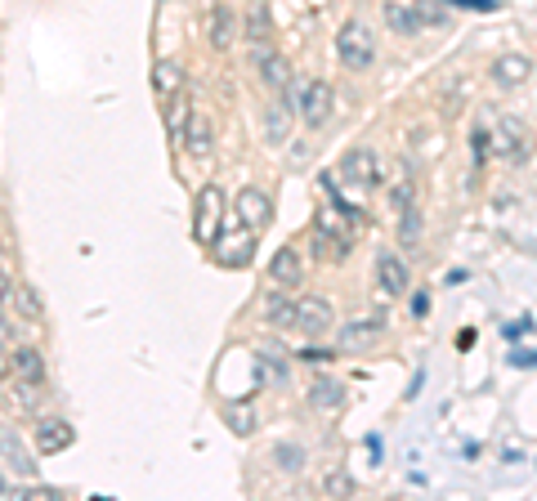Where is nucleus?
Returning <instances> with one entry per match:
<instances>
[{
    "label": "nucleus",
    "instance_id": "obj_24",
    "mask_svg": "<svg viewBox=\"0 0 537 501\" xmlns=\"http://www.w3.org/2000/svg\"><path fill=\"white\" fill-rule=\"evenodd\" d=\"M310 403H314V407H323V412H332V407H341V403H345V389H341L336 380H318V385L310 389Z\"/></svg>",
    "mask_w": 537,
    "mask_h": 501
},
{
    "label": "nucleus",
    "instance_id": "obj_10",
    "mask_svg": "<svg viewBox=\"0 0 537 501\" xmlns=\"http://www.w3.org/2000/svg\"><path fill=\"white\" fill-rule=\"evenodd\" d=\"M376 282H381L385 296H403L408 291V264L394 251H381L376 255Z\"/></svg>",
    "mask_w": 537,
    "mask_h": 501
},
{
    "label": "nucleus",
    "instance_id": "obj_21",
    "mask_svg": "<svg viewBox=\"0 0 537 501\" xmlns=\"http://www.w3.org/2000/svg\"><path fill=\"white\" fill-rule=\"evenodd\" d=\"M153 90H157L161 99L179 95V90H184V68H179L175 59H161V63L153 68Z\"/></svg>",
    "mask_w": 537,
    "mask_h": 501
},
{
    "label": "nucleus",
    "instance_id": "obj_5",
    "mask_svg": "<svg viewBox=\"0 0 537 501\" xmlns=\"http://www.w3.org/2000/svg\"><path fill=\"white\" fill-rule=\"evenodd\" d=\"M332 108H336L332 86H327V81H310V90H305V99H301L296 117H301L310 130H318V126H327V121H332Z\"/></svg>",
    "mask_w": 537,
    "mask_h": 501
},
{
    "label": "nucleus",
    "instance_id": "obj_30",
    "mask_svg": "<svg viewBox=\"0 0 537 501\" xmlns=\"http://www.w3.org/2000/svg\"><path fill=\"white\" fill-rule=\"evenodd\" d=\"M412 10L421 14V23H425V28H439V23L448 19V0H417Z\"/></svg>",
    "mask_w": 537,
    "mask_h": 501
},
{
    "label": "nucleus",
    "instance_id": "obj_20",
    "mask_svg": "<svg viewBox=\"0 0 537 501\" xmlns=\"http://www.w3.org/2000/svg\"><path fill=\"white\" fill-rule=\"evenodd\" d=\"M492 81L497 86H519V81H528V59L524 54H501L497 63H492Z\"/></svg>",
    "mask_w": 537,
    "mask_h": 501
},
{
    "label": "nucleus",
    "instance_id": "obj_11",
    "mask_svg": "<svg viewBox=\"0 0 537 501\" xmlns=\"http://www.w3.org/2000/svg\"><path fill=\"white\" fill-rule=\"evenodd\" d=\"M72 443H77V430H72L68 421L54 416V421H41V425H37V447H41L45 456H50V452H68Z\"/></svg>",
    "mask_w": 537,
    "mask_h": 501
},
{
    "label": "nucleus",
    "instance_id": "obj_19",
    "mask_svg": "<svg viewBox=\"0 0 537 501\" xmlns=\"http://www.w3.org/2000/svg\"><path fill=\"white\" fill-rule=\"evenodd\" d=\"M385 23H390V32H399V37H417L425 23H421V14L412 10V5H399V0H390L385 5Z\"/></svg>",
    "mask_w": 537,
    "mask_h": 501
},
{
    "label": "nucleus",
    "instance_id": "obj_1",
    "mask_svg": "<svg viewBox=\"0 0 537 501\" xmlns=\"http://www.w3.org/2000/svg\"><path fill=\"white\" fill-rule=\"evenodd\" d=\"M336 54L350 72H368L376 63V37L368 32V23H345L336 32Z\"/></svg>",
    "mask_w": 537,
    "mask_h": 501
},
{
    "label": "nucleus",
    "instance_id": "obj_28",
    "mask_svg": "<svg viewBox=\"0 0 537 501\" xmlns=\"http://www.w3.org/2000/svg\"><path fill=\"white\" fill-rule=\"evenodd\" d=\"M501 153H506L510 162H519V157H524V126L501 121Z\"/></svg>",
    "mask_w": 537,
    "mask_h": 501
},
{
    "label": "nucleus",
    "instance_id": "obj_17",
    "mask_svg": "<svg viewBox=\"0 0 537 501\" xmlns=\"http://www.w3.org/2000/svg\"><path fill=\"white\" fill-rule=\"evenodd\" d=\"M268 37H274V14H268V0H251V10H246V41H251V46H264Z\"/></svg>",
    "mask_w": 537,
    "mask_h": 501
},
{
    "label": "nucleus",
    "instance_id": "obj_2",
    "mask_svg": "<svg viewBox=\"0 0 537 501\" xmlns=\"http://www.w3.org/2000/svg\"><path fill=\"white\" fill-rule=\"evenodd\" d=\"M350 246H354V229H341V211L336 206L318 211V224H314V251H318V260L341 264L350 255Z\"/></svg>",
    "mask_w": 537,
    "mask_h": 501
},
{
    "label": "nucleus",
    "instance_id": "obj_22",
    "mask_svg": "<svg viewBox=\"0 0 537 501\" xmlns=\"http://www.w3.org/2000/svg\"><path fill=\"white\" fill-rule=\"evenodd\" d=\"M264 322H268V327H278V331L296 327V300H287V296H268V300H264Z\"/></svg>",
    "mask_w": 537,
    "mask_h": 501
},
{
    "label": "nucleus",
    "instance_id": "obj_15",
    "mask_svg": "<svg viewBox=\"0 0 537 501\" xmlns=\"http://www.w3.org/2000/svg\"><path fill=\"white\" fill-rule=\"evenodd\" d=\"M237 220L255 233V229H264L268 224V197L260 193V188H246L242 197H237Z\"/></svg>",
    "mask_w": 537,
    "mask_h": 501
},
{
    "label": "nucleus",
    "instance_id": "obj_29",
    "mask_svg": "<svg viewBox=\"0 0 537 501\" xmlns=\"http://www.w3.org/2000/svg\"><path fill=\"white\" fill-rule=\"evenodd\" d=\"M399 215H403V220H399V242H403V246H417V238H421V211H417V206H403Z\"/></svg>",
    "mask_w": 537,
    "mask_h": 501
},
{
    "label": "nucleus",
    "instance_id": "obj_25",
    "mask_svg": "<svg viewBox=\"0 0 537 501\" xmlns=\"http://www.w3.org/2000/svg\"><path fill=\"white\" fill-rule=\"evenodd\" d=\"M350 492H354L350 470H345V465H332V470L323 474V497H350Z\"/></svg>",
    "mask_w": 537,
    "mask_h": 501
},
{
    "label": "nucleus",
    "instance_id": "obj_36",
    "mask_svg": "<svg viewBox=\"0 0 537 501\" xmlns=\"http://www.w3.org/2000/svg\"><path fill=\"white\" fill-rule=\"evenodd\" d=\"M10 372H14V367H10V349H0V380H5Z\"/></svg>",
    "mask_w": 537,
    "mask_h": 501
},
{
    "label": "nucleus",
    "instance_id": "obj_12",
    "mask_svg": "<svg viewBox=\"0 0 537 501\" xmlns=\"http://www.w3.org/2000/svg\"><path fill=\"white\" fill-rule=\"evenodd\" d=\"M5 305H10L14 318H23V322H45V305H41L37 287H28V282L10 287V300H5Z\"/></svg>",
    "mask_w": 537,
    "mask_h": 501
},
{
    "label": "nucleus",
    "instance_id": "obj_3",
    "mask_svg": "<svg viewBox=\"0 0 537 501\" xmlns=\"http://www.w3.org/2000/svg\"><path fill=\"white\" fill-rule=\"evenodd\" d=\"M341 184L345 188H372L376 180H381V162H376V153L372 148H350L345 157H341Z\"/></svg>",
    "mask_w": 537,
    "mask_h": 501
},
{
    "label": "nucleus",
    "instance_id": "obj_16",
    "mask_svg": "<svg viewBox=\"0 0 537 501\" xmlns=\"http://www.w3.org/2000/svg\"><path fill=\"white\" fill-rule=\"evenodd\" d=\"M233 37H237V19H233V10L224 5V0H215V5H211V46L228 50Z\"/></svg>",
    "mask_w": 537,
    "mask_h": 501
},
{
    "label": "nucleus",
    "instance_id": "obj_7",
    "mask_svg": "<svg viewBox=\"0 0 537 501\" xmlns=\"http://www.w3.org/2000/svg\"><path fill=\"white\" fill-rule=\"evenodd\" d=\"M255 68H260V86L264 90H274V95H283L287 86H292V63L283 59V54H274V50H264V46H255Z\"/></svg>",
    "mask_w": 537,
    "mask_h": 501
},
{
    "label": "nucleus",
    "instance_id": "obj_35",
    "mask_svg": "<svg viewBox=\"0 0 537 501\" xmlns=\"http://www.w3.org/2000/svg\"><path fill=\"white\" fill-rule=\"evenodd\" d=\"M10 287H14V282H10V273H5V269H0V305H5V300H10Z\"/></svg>",
    "mask_w": 537,
    "mask_h": 501
},
{
    "label": "nucleus",
    "instance_id": "obj_8",
    "mask_svg": "<svg viewBox=\"0 0 537 501\" xmlns=\"http://www.w3.org/2000/svg\"><path fill=\"white\" fill-rule=\"evenodd\" d=\"M376 336H381V318H350V322H341L336 345H341L345 354H363V349L376 345Z\"/></svg>",
    "mask_w": 537,
    "mask_h": 501
},
{
    "label": "nucleus",
    "instance_id": "obj_18",
    "mask_svg": "<svg viewBox=\"0 0 537 501\" xmlns=\"http://www.w3.org/2000/svg\"><path fill=\"white\" fill-rule=\"evenodd\" d=\"M292 108L287 104H268V113H264V139L268 144H287V135H292Z\"/></svg>",
    "mask_w": 537,
    "mask_h": 501
},
{
    "label": "nucleus",
    "instance_id": "obj_37",
    "mask_svg": "<svg viewBox=\"0 0 537 501\" xmlns=\"http://www.w3.org/2000/svg\"><path fill=\"white\" fill-rule=\"evenodd\" d=\"M0 497H5V474H0Z\"/></svg>",
    "mask_w": 537,
    "mask_h": 501
},
{
    "label": "nucleus",
    "instance_id": "obj_33",
    "mask_svg": "<svg viewBox=\"0 0 537 501\" xmlns=\"http://www.w3.org/2000/svg\"><path fill=\"white\" fill-rule=\"evenodd\" d=\"M515 367H537V349H524V354H510Z\"/></svg>",
    "mask_w": 537,
    "mask_h": 501
},
{
    "label": "nucleus",
    "instance_id": "obj_13",
    "mask_svg": "<svg viewBox=\"0 0 537 501\" xmlns=\"http://www.w3.org/2000/svg\"><path fill=\"white\" fill-rule=\"evenodd\" d=\"M10 367H14V376L19 380H45V358H41V349L37 345H14L10 349Z\"/></svg>",
    "mask_w": 537,
    "mask_h": 501
},
{
    "label": "nucleus",
    "instance_id": "obj_26",
    "mask_svg": "<svg viewBox=\"0 0 537 501\" xmlns=\"http://www.w3.org/2000/svg\"><path fill=\"white\" fill-rule=\"evenodd\" d=\"M0 447H5V456L14 461V470H19V474H37V461H28V452H23V443H19L14 434L0 430Z\"/></svg>",
    "mask_w": 537,
    "mask_h": 501
},
{
    "label": "nucleus",
    "instance_id": "obj_9",
    "mask_svg": "<svg viewBox=\"0 0 537 501\" xmlns=\"http://www.w3.org/2000/svg\"><path fill=\"white\" fill-rule=\"evenodd\" d=\"M268 282H278L283 291H292V287L305 282V264H301L296 246H278L274 251V260H268Z\"/></svg>",
    "mask_w": 537,
    "mask_h": 501
},
{
    "label": "nucleus",
    "instance_id": "obj_4",
    "mask_svg": "<svg viewBox=\"0 0 537 501\" xmlns=\"http://www.w3.org/2000/svg\"><path fill=\"white\" fill-rule=\"evenodd\" d=\"M219 215H224V193H219L215 184H206L202 197H197V224H193L202 246H215V242H219Z\"/></svg>",
    "mask_w": 537,
    "mask_h": 501
},
{
    "label": "nucleus",
    "instance_id": "obj_27",
    "mask_svg": "<svg viewBox=\"0 0 537 501\" xmlns=\"http://www.w3.org/2000/svg\"><path fill=\"white\" fill-rule=\"evenodd\" d=\"M188 117H193V108L179 99V95H170V108H166V130L179 139L184 135V126H188Z\"/></svg>",
    "mask_w": 537,
    "mask_h": 501
},
{
    "label": "nucleus",
    "instance_id": "obj_23",
    "mask_svg": "<svg viewBox=\"0 0 537 501\" xmlns=\"http://www.w3.org/2000/svg\"><path fill=\"white\" fill-rule=\"evenodd\" d=\"M274 461H278L283 474H301L305 461H310V452H305L301 443H278V447H274Z\"/></svg>",
    "mask_w": 537,
    "mask_h": 501
},
{
    "label": "nucleus",
    "instance_id": "obj_31",
    "mask_svg": "<svg viewBox=\"0 0 537 501\" xmlns=\"http://www.w3.org/2000/svg\"><path fill=\"white\" fill-rule=\"evenodd\" d=\"M224 421H228L233 434H251V430H255V412H251V407H228Z\"/></svg>",
    "mask_w": 537,
    "mask_h": 501
},
{
    "label": "nucleus",
    "instance_id": "obj_6",
    "mask_svg": "<svg viewBox=\"0 0 537 501\" xmlns=\"http://www.w3.org/2000/svg\"><path fill=\"white\" fill-rule=\"evenodd\" d=\"M332 305L323 300V296H305V300H296V327L314 340V336H327L332 331Z\"/></svg>",
    "mask_w": 537,
    "mask_h": 501
},
{
    "label": "nucleus",
    "instance_id": "obj_34",
    "mask_svg": "<svg viewBox=\"0 0 537 501\" xmlns=\"http://www.w3.org/2000/svg\"><path fill=\"white\" fill-rule=\"evenodd\" d=\"M425 309H430V296H425V291H417V296H412V313H417V318H421V313H425Z\"/></svg>",
    "mask_w": 537,
    "mask_h": 501
},
{
    "label": "nucleus",
    "instance_id": "obj_32",
    "mask_svg": "<svg viewBox=\"0 0 537 501\" xmlns=\"http://www.w3.org/2000/svg\"><path fill=\"white\" fill-rule=\"evenodd\" d=\"M0 349H14V322L0 313Z\"/></svg>",
    "mask_w": 537,
    "mask_h": 501
},
{
    "label": "nucleus",
    "instance_id": "obj_14",
    "mask_svg": "<svg viewBox=\"0 0 537 501\" xmlns=\"http://www.w3.org/2000/svg\"><path fill=\"white\" fill-rule=\"evenodd\" d=\"M179 139H184V153H188V157H202V162L211 157V121H206L197 108H193V117H188V126H184Z\"/></svg>",
    "mask_w": 537,
    "mask_h": 501
}]
</instances>
